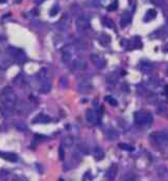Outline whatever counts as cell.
I'll return each mask as SVG.
<instances>
[{
    "label": "cell",
    "mask_w": 168,
    "mask_h": 181,
    "mask_svg": "<svg viewBox=\"0 0 168 181\" xmlns=\"http://www.w3.org/2000/svg\"><path fill=\"white\" fill-rule=\"evenodd\" d=\"M117 174H118V166L116 165H112L106 174L107 181H114L116 176H117Z\"/></svg>",
    "instance_id": "8"
},
{
    "label": "cell",
    "mask_w": 168,
    "mask_h": 181,
    "mask_svg": "<svg viewBox=\"0 0 168 181\" xmlns=\"http://www.w3.org/2000/svg\"><path fill=\"white\" fill-rule=\"evenodd\" d=\"M165 32V30H164V27H162L160 28V29H158V30H156L155 32H153L152 34H150V38H160V37H162L164 34Z\"/></svg>",
    "instance_id": "21"
},
{
    "label": "cell",
    "mask_w": 168,
    "mask_h": 181,
    "mask_svg": "<svg viewBox=\"0 0 168 181\" xmlns=\"http://www.w3.org/2000/svg\"><path fill=\"white\" fill-rule=\"evenodd\" d=\"M117 7H118V1L117 0H114L113 3H111L109 6H108V11H116L117 10Z\"/></svg>",
    "instance_id": "27"
},
{
    "label": "cell",
    "mask_w": 168,
    "mask_h": 181,
    "mask_svg": "<svg viewBox=\"0 0 168 181\" xmlns=\"http://www.w3.org/2000/svg\"><path fill=\"white\" fill-rule=\"evenodd\" d=\"M77 90L81 92V93L90 92L91 90H92V83H91L90 80H84V81H81L77 85Z\"/></svg>",
    "instance_id": "11"
},
{
    "label": "cell",
    "mask_w": 168,
    "mask_h": 181,
    "mask_svg": "<svg viewBox=\"0 0 168 181\" xmlns=\"http://www.w3.org/2000/svg\"><path fill=\"white\" fill-rule=\"evenodd\" d=\"M150 144L157 149H163L168 145V133L165 131H155L149 136Z\"/></svg>",
    "instance_id": "2"
},
{
    "label": "cell",
    "mask_w": 168,
    "mask_h": 181,
    "mask_svg": "<svg viewBox=\"0 0 168 181\" xmlns=\"http://www.w3.org/2000/svg\"><path fill=\"white\" fill-rule=\"evenodd\" d=\"M66 81H67V80H66V78H65V77H63V78H61V82H62V85H64V87H65V85H66V84H67V83H66Z\"/></svg>",
    "instance_id": "32"
},
{
    "label": "cell",
    "mask_w": 168,
    "mask_h": 181,
    "mask_svg": "<svg viewBox=\"0 0 168 181\" xmlns=\"http://www.w3.org/2000/svg\"><path fill=\"white\" fill-rule=\"evenodd\" d=\"M1 111L5 117L10 116L17 103V95L12 87H5L0 94Z\"/></svg>",
    "instance_id": "1"
},
{
    "label": "cell",
    "mask_w": 168,
    "mask_h": 181,
    "mask_svg": "<svg viewBox=\"0 0 168 181\" xmlns=\"http://www.w3.org/2000/svg\"><path fill=\"white\" fill-rule=\"evenodd\" d=\"M16 2H21V0H16Z\"/></svg>",
    "instance_id": "35"
},
{
    "label": "cell",
    "mask_w": 168,
    "mask_h": 181,
    "mask_svg": "<svg viewBox=\"0 0 168 181\" xmlns=\"http://www.w3.org/2000/svg\"><path fill=\"white\" fill-rule=\"evenodd\" d=\"M166 75H167V77H168V68L166 69Z\"/></svg>",
    "instance_id": "34"
},
{
    "label": "cell",
    "mask_w": 168,
    "mask_h": 181,
    "mask_svg": "<svg viewBox=\"0 0 168 181\" xmlns=\"http://www.w3.org/2000/svg\"><path fill=\"white\" fill-rule=\"evenodd\" d=\"M75 27L79 32L87 31L90 28V21L86 16H79L75 20Z\"/></svg>",
    "instance_id": "5"
},
{
    "label": "cell",
    "mask_w": 168,
    "mask_h": 181,
    "mask_svg": "<svg viewBox=\"0 0 168 181\" xmlns=\"http://www.w3.org/2000/svg\"><path fill=\"white\" fill-rule=\"evenodd\" d=\"M7 1V0H0V3H5Z\"/></svg>",
    "instance_id": "33"
},
{
    "label": "cell",
    "mask_w": 168,
    "mask_h": 181,
    "mask_svg": "<svg viewBox=\"0 0 168 181\" xmlns=\"http://www.w3.org/2000/svg\"><path fill=\"white\" fill-rule=\"evenodd\" d=\"M150 1H152V3L155 5H161L164 3L165 0H150Z\"/></svg>",
    "instance_id": "30"
},
{
    "label": "cell",
    "mask_w": 168,
    "mask_h": 181,
    "mask_svg": "<svg viewBox=\"0 0 168 181\" xmlns=\"http://www.w3.org/2000/svg\"><path fill=\"white\" fill-rule=\"evenodd\" d=\"M69 22H70V20L67 18L66 15H65V16L63 17V18L58 22V26L60 27V29H61V30H64V29H66V28H67L68 24H69Z\"/></svg>",
    "instance_id": "18"
},
{
    "label": "cell",
    "mask_w": 168,
    "mask_h": 181,
    "mask_svg": "<svg viewBox=\"0 0 168 181\" xmlns=\"http://www.w3.org/2000/svg\"><path fill=\"white\" fill-rule=\"evenodd\" d=\"M31 122H33V124H46V123L51 122V118L49 116H47V114H40L36 118H33Z\"/></svg>",
    "instance_id": "9"
},
{
    "label": "cell",
    "mask_w": 168,
    "mask_h": 181,
    "mask_svg": "<svg viewBox=\"0 0 168 181\" xmlns=\"http://www.w3.org/2000/svg\"><path fill=\"white\" fill-rule=\"evenodd\" d=\"M157 17V11L155 10V8H150V10H148L146 11V14H145L144 18H143V21L144 22H150L153 21V20H155Z\"/></svg>",
    "instance_id": "15"
},
{
    "label": "cell",
    "mask_w": 168,
    "mask_h": 181,
    "mask_svg": "<svg viewBox=\"0 0 168 181\" xmlns=\"http://www.w3.org/2000/svg\"><path fill=\"white\" fill-rule=\"evenodd\" d=\"M130 22H132V16H130V14L129 11H124V13L122 14L121 19H120L121 27H126Z\"/></svg>",
    "instance_id": "12"
},
{
    "label": "cell",
    "mask_w": 168,
    "mask_h": 181,
    "mask_svg": "<svg viewBox=\"0 0 168 181\" xmlns=\"http://www.w3.org/2000/svg\"><path fill=\"white\" fill-rule=\"evenodd\" d=\"M7 52L15 58L16 62H18V64H24L27 60L26 55H25V53L21 49H18V48L15 47H8Z\"/></svg>",
    "instance_id": "4"
},
{
    "label": "cell",
    "mask_w": 168,
    "mask_h": 181,
    "mask_svg": "<svg viewBox=\"0 0 168 181\" xmlns=\"http://www.w3.org/2000/svg\"><path fill=\"white\" fill-rule=\"evenodd\" d=\"M101 22H102V24L104 25L106 27L108 28H112V29H114L115 28V24H114V21L112 19H110V18H104L101 20Z\"/></svg>",
    "instance_id": "19"
},
{
    "label": "cell",
    "mask_w": 168,
    "mask_h": 181,
    "mask_svg": "<svg viewBox=\"0 0 168 181\" xmlns=\"http://www.w3.org/2000/svg\"><path fill=\"white\" fill-rule=\"evenodd\" d=\"M0 157L7 160V162H13L18 160V156L15 153H11V152H0Z\"/></svg>",
    "instance_id": "13"
},
{
    "label": "cell",
    "mask_w": 168,
    "mask_h": 181,
    "mask_svg": "<svg viewBox=\"0 0 168 181\" xmlns=\"http://www.w3.org/2000/svg\"><path fill=\"white\" fill-rule=\"evenodd\" d=\"M59 155H60V159H64L65 158V151H64V148L63 147H60L59 149Z\"/></svg>",
    "instance_id": "29"
},
{
    "label": "cell",
    "mask_w": 168,
    "mask_h": 181,
    "mask_svg": "<svg viewBox=\"0 0 168 181\" xmlns=\"http://www.w3.org/2000/svg\"><path fill=\"white\" fill-rule=\"evenodd\" d=\"M71 59H72V53H71V51L68 50V49L63 50V52H62V60L63 62L68 64L69 62H71Z\"/></svg>",
    "instance_id": "17"
},
{
    "label": "cell",
    "mask_w": 168,
    "mask_h": 181,
    "mask_svg": "<svg viewBox=\"0 0 168 181\" xmlns=\"http://www.w3.org/2000/svg\"><path fill=\"white\" fill-rule=\"evenodd\" d=\"M15 127L17 130H19V131H21V132H24V131H26L27 130V126L26 124H24V123H16L15 124Z\"/></svg>",
    "instance_id": "22"
},
{
    "label": "cell",
    "mask_w": 168,
    "mask_h": 181,
    "mask_svg": "<svg viewBox=\"0 0 168 181\" xmlns=\"http://www.w3.org/2000/svg\"><path fill=\"white\" fill-rule=\"evenodd\" d=\"M141 70H142V72H143V73H145V74H149L150 72H152V70H153V66L150 65V64H148V65H144V66H142V67H141Z\"/></svg>",
    "instance_id": "25"
},
{
    "label": "cell",
    "mask_w": 168,
    "mask_h": 181,
    "mask_svg": "<svg viewBox=\"0 0 168 181\" xmlns=\"http://www.w3.org/2000/svg\"><path fill=\"white\" fill-rule=\"evenodd\" d=\"M118 147L120 149H122V150H124V151H133L134 150V148L132 147V146L127 145V144H124V143H120L118 145Z\"/></svg>",
    "instance_id": "23"
},
{
    "label": "cell",
    "mask_w": 168,
    "mask_h": 181,
    "mask_svg": "<svg viewBox=\"0 0 168 181\" xmlns=\"http://www.w3.org/2000/svg\"><path fill=\"white\" fill-rule=\"evenodd\" d=\"M59 13V6H58V4H55V6H53L52 8L50 10V13H49V15L51 17H53V16H55L56 14Z\"/></svg>",
    "instance_id": "28"
},
{
    "label": "cell",
    "mask_w": 168,
    "mask_h": 181,
    "mask_svg": "<svg viewBox=\"0 0 168 181\" xmlns=\"http://www.w3.org/2000/svg\"><path fill=\"white\" fill-rule=\"evenodd\" d=\"M163 52L164 53H167L168 52V42L163 46Z\"/></svg>",
    "instance_id": "31"
},
{
    "label": "cell",
    "mask_w": 168,
    "mask_h": 181,
    "mask_svg": "<svg viewBox=\"0 0 168 181\" xmlns=\"http://www.w3.org/2000/svg\"><path fill=\"white\" fill-rule=\"evenodd\" d=\"M86 120L92 125H98L100 123L99 114L95 110H88L86 111Z\"/></svg>",
    "instance_id": "6"
},
{
    "label": "cell",
    "mask_w": 168,
    "mask_h": 181,
    "mask_svg": "<svg viewBox=\"0 0 168 181\" xmlns=\"http://www.w3.org/2000/svg\"><path fill=\"white\" fill-rule=\"evenodd\" d=\"M93 157L95 158V160H97V162H99V160H102L104 158V150H102L101 148H99V147L94 148V150H93Z\"/></svg>",
    "instance_id": "16"
},
{
    "label": "cell",
    "mask_w": 168,
    "mask_h": 181,
    "mask_svg": "<svg viewBox=\"0 0 168 181\" xmlns=\"http://www.w3.org/2000/svg\"><path fill=\"white\" fill-rule=\"evenodd\" d=\"M73 144V139L71 136H67L65 137L64 140H63V145L65 146V147H70L71 145Z\"/></svg>",
    "instance_id": "24"
},
{
    "label": "cell",
    "mask_w": 168,
    "mask_h": 181,
    "mask_svg": "<svg viewBox=\"0 0 168 181\" xmlns=\"http://www.w3.org/2000/svg\"><path fill=\"white\" fill-rule=\"evenodd\" d=\"M106 101L109 103V104L112 105V106H117L118 105V103H117V101H116V99H114L113 97H111V96H107L106 97Z\"/></svg>",
    "instance_id": "26"
},
{
    "label": "cell",
    "mask_w": 168,
    "mask_h": 181,
    "mask_svg": "<svg viewBox=\"0 0 168 181\" xmlns=\"http://www.w3.org/2000/svg\"><path fill=\"white\" fill-rule=\"evenodd\" d=\"M134 120L138 126H149L153 123V114L146 110H138L134 114Z\"/></svg>",
    "instance_id": "3"
},
{
    "label": "cell",
    "mask_w": 168,
    "mask_h": 181,
    "mask_svg": "<svg viewBox=\"0 0 168 181\" xmlns=\"http://www.w3.org/2000/svg\"><path fill=\"white\" fill-rule=\"evenodd\" d=\"M51 87H52V84H51V79L47 78L41 81V85H40L39 91H40V93H42V94H47L51 91Z\"/></svg>",
    "instance_id": "10"
},
{
    "label": "cell",
    "mask_w": 168,
    "mask_h": 181,
    "mask_svg": "<svg viewBox=\"0 0 168 181\" xmlns=\"http://www.w3.org/2000/svg\"><path fill=\"white\" fill-rule=\"evenodd\" d=\"M91 60H92L93 65L97 69H104L106 67V60L104 57H101L98 54H91Z\"/></svg>",
    "instance_id": "7"
},
{
    "label": "cell",
    "mask_w": 168,
    "mask_h": 181,
    "mask_svg": "<svg viewBox=\"0 0 168 181\" xmlns=\"http://www.w3.org/2000/svg\"><path fill=\"white\" fill-rule=\"evenodd\" d=\"M99 41H100L102 45H108L111 42V37L108 36L106 33H102L100 36V38H99Z\"/></svg>",
    "instance_id": "20"
},
{
    "label": "cell",
    "mask_w": 168,
    "mask_h": 181,
    "mask_svg": "<svg viewBox=\"0 0 168 181\" xmlns=\"http://www.w3.org/2000/svg\"><path fill=\"white\" fill-rule=\"evenodd\" d=\"M72 67H73V69H75V70H84V69L87 68V62H85L84 59L77 58V59L73 60Z\"/></svg>",
    "instance_id": "14"
}]
</instances>
